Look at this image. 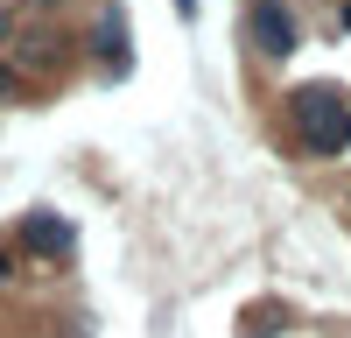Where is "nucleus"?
I'll use <instances>...</instances> for the list:
<instances>
[{
    "label": "nucleus",
    "instance_id": "0eeeda50",
    "mask_svg": "<svg viewBox=\"0 0 351 338\" xmlns=\"http://www.w3.org/2000/svg\"><path fill=\"white\" fill-rule=\"evenodd\" d=\"M8 275H14V254H8V247H0V282H8Z\"/></svg>",
    "mask_w": 351,
    "mask_h": 338
},
{
    "label": "nucleus",
    "instance_id": "1a4fd4ad",
    "mask_svg": "<svg viewBox=\"0 0 351 338\" xmlns=\"http://www.w3.org/2000/svg\"><path fill=\"white\" fill-rule=\"evenodd\" d=\"M344 36H351V0H344Z\"/></svg>",
    "mask_w": 351,
    "mask_h": 338
},
{
    "label": "nucleus",
    "instance_id": "7ed1b4c3",
    "mask_svg": "<svg viewBox=\"0 0 351 338\" xmlns=\"http://www.w3.org/2000/svg\"><path fill=\"white\" fill-rule=\"evenodd\" d=\"M92 56H99V71H106V78H127V71H134V43H127V8H120V0H99Z\"/></svg>",
    "mask_w": 351,
    "mask_h": 338
},
{
    "label": "nucleus",
    "instance_id": "39448f33",
    "mask_svg": "<svg viewBox=\"0 0 351 338\" xmlns=\"http://www.w3.org/2000/svg\"><path fill=\"white\" fill-rule=\"evenodd\" d=\"M14 92H21V71L8 64V56H0V99H14Z\"/></svg>",
    "mask_w": 351,
    "mask_h": 338
},
{
    "label": "nucleus",
    "instance_id": "f03ea898",
    "mask_svg": "<svg viewBox=\"0 0 351 338\" xmlns=\"http://www.w3.org/2000/svg\"><path fill=\"white\" fill-rule=\"evenodd\" d=\"M239 36H246V56H253L260 71H281L288 56L302 49L295 0H246V8H239Z\"/></svg>",
    "mask_w": 351,
    "mask_h": 338
},
{
    "label": "nucleus",
    "instance_id": "20e7f679",
    "mask_svg": "<svg viewBox=\"0 0 351 338\" xmlns=\"http://www.w3.org/2000/svg\"><path fill=\"white\" fill-rule=\"evenodd\" d=\"M14 233H21V247L36 254V261H71V247H77L71 218H56V212H28Z\"/></svg>",
    "mask_w": 351,
    "mask_h": 338
},
{
    "label": "nucleus",
    "instance_id": "6e6552de",
    "mask_svg": "<svg viewBox=\"0 0 351 338\" xmlns=\"http://www.w3.org/2000/svg\"><path fill=\"white\" fill-rule=\"evenodd\" d=\"M176 14H183V21H190V14H197V0H176Z\"/></svg>",
    "mask_w": 351,
    "mask_h": 338
},
{
    "label": "nucleus",
    "instance_id": "9d476101",
    "mask_svg": "<svg viewBox=\"0 0 351 338\" xmlns=\"http://www.w3.org/2000/svg\"><path fill=\"white\" fill-rule=\"evenodd\" d=\"M344 212H351V190H344Z\"/></svg>",
    "mask_w": 351,
    "mask_h": 338
},
{
    "label": "nucleus",
    "instance_id": "f257e3e1",
    "mask_svg": "<svg viewBox=\"0 0 351 338\" xmlns=\"http://www.w3.org/2000/svg\"><path fill=\"white\" fill-rule=\"evenodd\" d=\"M281 127H288V148L295 155H344L351 148V92L330 78H316V84H295V92H281Z\"/></svg>",
    "mask_w": 351,
    "mask_h": 338
},
{
    "label": "nucleus",
    "instance_id": "423d86ee",
    "mask_svg": "<svg viewBox=\"0 0 351 338\" xmlns=\"http://www.w3.org/2000/svg\"><path fill=\"white\" fill-rule=\"evenodd\" d=\"M28 8H36V21H56V14H64V0H28Z\"/></svg>",
    "mask_w": 351,
    "mask_h": 338
},
{
    "label": "nucleus",
    "instance_id": "9b49d317",
    "mask_svg": "<svg viewBox=\"0 0 351 338\" xmlns=\"http://www.w3.org/2000/svg\"><path fill=\"white\" fill-rule=\"evenodd\" d=\"M0 8H8V0H0Z\"/></svg>",
    "mask_w": 351,
    "mask_h": 338
}]
</instances>
